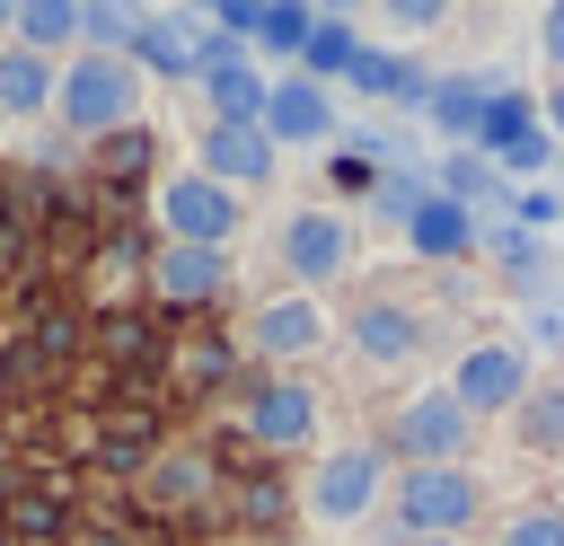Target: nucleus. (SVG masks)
<instances>
[{
    "instance_id": "f257e3e1",
    "label": "nucleus",
    "mask_w": 564,
    "mask_h": 546,
    "mask_svg": "<svg viewBox=\"0 0 564 546\" xmlns=\"http://www.w3.org/2000/svg\"><path fill=\"white\" fill-rule=\"evenodd\" d=\"M53 114L70 123V132H132L141 123V70L123 62V53H70L62 70H53Z\"/></svg>"
},
{
    "instance_id": "f03ea898",
    "label": "nucleus",
    "mask_w": 564,
    "mask_h": 546,
    "mask_svg": "<svg viewBox=\"0 0 564 546\" xmlns=\"http://www.w3.org/2000/svg\"><path fill=\"white\" fill-rule=\"evenodd\" d=\"M467 423H476V414H467L449 387H423V396H405V405L388 414V449H397L405 467H458Z\"/></svg>"
},
{
    "instance_id": "7ed1b4c3",
    "label": "nucleus",
    "mask_w": 564,
    "mask_h": 546,
    "mask_svg": "<svg viewBox=\"0 0 564 546\" xmlns=\"http://www.w3.org/2000/svg\"><path fill=\"white\" fill-rule=\"evenodd\" d=\"M308 520L317 528H352L370 502H379V449L370 440H344V449H326L317 467H308Z\"/></svg>"
},
{
    "instance_id": "20e7f679",
    "label": "nucleus",
    "mask_w": 564,
    "mask_h": 546,
    "mask_svg": "<svg viewBox=\"0 0 564 546\" xmlns=\"http://www.w3.org/2000/svg\"><path fill=\"white\" fill-rule=\"evenodd\" d=\"M159 220H167L176 247H229V229H238V194L212 185L203 167H176V176H159Z\"/></svg>"
},
{
    "instance_id": "39448f33",
    "label": "nucleus",
    "mask_w": 564,
    "mask_h": 546,
    "mask_svg": "<svg viewBox=\"0 0 564 546\" xmlns=\"http://www.w3.org/2000/svg\"><path fill=\"white\" fill-rule=\"evenodd\" d=\"M397 520H405V537H458L476 520V476L467 467H405L397 476Z\"/></svg>"
},
{
    "instance_id": "423d86ee",
    "label": "nucleus",
    "mask_w": 564,
    "mask_h": 546,
    "mask_svg": "<svg viewBox=\"0 0 564 546\" xmlns=\"http://www.w3.org/2000/svg\"><path fill=\"white\" fill-rule=\"evenodd\" d=\"M282 264H291V282L317 299V282H335V273L352 264V220L326 211V203L291 211V220H282Z\"/></svg>"
},
{
    "instance_id": "0eeeda50",
    "label": "nucleus",
    "mask_w": 564,
    "mask_h": 546,
    "mask_svg": "<svg viewBox=\"0 0 564 546\" xmlns=\"http://www.w3.org/2000/svg\"><path fill=\"white\" fill-rule=\"evenodd\" d=\"M194 150H203V176L212 185H273V167H282V150L264 141V123H203L194 132Z\"/></svg>"
},
{
    "instance_id": "6e6552de",
    "label": "nucleus",
    "mask_w": 564,
    "mask_h": 546,
    "mask_svg": "<svg viewBox=\"0 0 564 546\" xmlns=\"http://www.w3.org/2000/svg\"><path fill=\"white\" fill-rule=\"evenodd\" d=\"M326 308L308 299V291H282V299H264L256 317H247V352H264V361H308L317 343H326Z\"/></svg>"
},
{
    "instance_id": "1a4fd4ad",
    "label": "nucleus",
    "mask_w": 564,
    "mask_h": 546,
    "mask_svg": "<svg viewBox=\"0 0 564 546\" xmlns=\"http://www.w3.org/2000/svg\"><path fill=\"white\" fill-rule=\"evenodd\" d=\"M449 396H458L467 414H502V405L529 396V361H520L511 343H467L458 370H449Z\"/></svg>"
},
{
    "instance_id": "9d476101",
    "label": "nucleus",
    "mask_w": 564,
    "mask_h": 546,
    "mask_svg": "<svg viewBox=\"0 0 564 546\" xmlns=\"http://www.w3.org/2000/svg\"><path fill=\"white\" fill-rule=\"evenodd\" d=\"M326 132H335V88L282 70L273 97H264V141H273V150H300V141H326Z\"/></svg>"
},
{
    "instance_id": "9b49d317",
    "label": "nucleus",
    "mask_w": 564,
    "mask_h": 546,
    "mask_svg": "<svg viewBox=\"0 0 564 546\" xmlns=\"http://www.w3.org/2000/svg\"><path fill=\"white\" fill-rule=\"evenodd\" d=\"M194 44H203V26H194V18L141 9V18H132V44H123V62H132V70H159V79H194Z\"/></svg>"
},
{
    "instance_id": "f8f14e48",
    "label": "nucleus",
    "mask_w": 564,
    "mask_h": 546,
    "mask_svg": "<svg viewBox=\"0 0 564 546\" xmlns=\"http://www.w3.org/2000/svg\"><path fill=\"white\" fill-rule=\"evenodd\" d=\"M247 432H256L264 449H300V440L317 432V387H300V379H264V387L247 396Z\"/></svg>"
},
{
    "instance_id": "ddd939ff",
    "label": "nucleus",
    "mask_w": 564,
    "mask_h": 546,
    "mask_svg": "<svg viewBox=\"0 0 564 546\" xmlns=\"http://www.w3.org/2000/svg\"><path fill=\"white\" fill-rule=\"evenodd\" d=\"M150 282H159V299H220V291H229V255L167 238V247L150 255Z\"/></svg>"
},
{
    "instance_id": "4468645a",
    "label": "nucleus",
    "mask_w": 564,
    "mask_h": 546,
    "mask_svg": "<svg viewBox=\"0 0 564 546\" xmlns=\"http://www.w3.org/2000/svg\"><path fill=\"white\" fill-rule=\"evenodd\" d=\"M423 343V317L405 308V299H370V308H352V352L361 361H405Z\"/></svg>"
},
{
    "instance_id": "2eb2a0df",
    "label": "nucleus",
    "mask_w": 564,
    "mask_h": 546,
    "mask_svg": "<svg viewBox=\"0 0 564 546\" xmlns=\"http://www.w3.org/2000/svg\"><path fill=\"white\" fill-rule=\"evenodd\" d=\"M203 97H212V114H203V123H264L273 79H264L256 62H220V70H203Z\"/></svg>"
},
{
    "instance_id": "dca6fc26",
    "label": "nucleus",
    "mask_w": 564,
    "mask_h": 546,
    "mask_svg": "<svg viewBox=\"0 0 564 546\" xmlns=\"http://www.w3.org/2000/svg\"><path fill=\"white\" fill-rule=\"evenodd\" d=\"M405 247L432 255V264H441V255H467V247H476V211H458L449 194H423V211L405 220Z\"/></svg>"
},
{
    "instance_id": "f3484780",
    "label": "nucleus",
    "mask_w": 564,
    "mask_h": 546,
    "mask_svg": "<svg viewBox=\"0 0 564 546\" xmlns=\"http://www.w3.org/2000/svg\"><path fill=\"white\" fill-rule=\"evenodd\" d=\"M0 114H53V62L26 44H0Z\"/></svg>"
},
{
    "instance_id": "a211bd4d",
    "label": "nucleus",
    "mask_w": 564,
    "mask_h": 546,
    "mask_svg": "<svg viewBox=\"0 0 564 546\" xmlns=\"http://www.w3.org/2000/svg\"><path fill=\"white\" fill-rule=\"evenodd\" d=\"M9 35H18L26 53L79 44V0H9Z\"/></svg>"
},
{
    "instance_id": "6ab92c4d",
    "label": "nucleus",
    "mask_w": 564,
    "mask_h": 546,
    "mask_svg": "<svg viewBox=\"0 0 564 546\" xmlns=\"http://www.w3.org/2000/svg\"><path fill=\"white\" fill-rule=\"evenodd\" d=\"M352 62H361V35H352L344 18H317V26H308V44H300V79H317V88H326V79H344Z\"/></svg>"
},
{
    "instance_id": "aec40b11",
    "label": "nucleus",
    "mask_w": 564,
    "mask_h": 546,
    "mask_svg": "<svg viewBox=\"0 0 564 546\" xmlns=\"http://www.w3.org/2000/svg\"><path fill=\"white\" fill-rule=\"evenodd\" d=\"M529 114H538L529 97H511V88H494V97H485V114H476V159H485V150H494V159H502V150H520V141L538 132Z\"/></svg>"
},
{
    "instance_id": "412c9836",
    "label": "nucleus",
    "mask_w": 564,
    "mask_h": 546,
    "mask_svg": "<svg viewBox=\"0 0 564 546\" xmlns=\"http://www.w3.org/2000/svg\"><path fill=\"white\" fill-rule=\"evenodd\" d=\"M344 79H352L361 97H432V79H423L414 62H397V53H370V44H361V62H352Z\"/></svg>"
},
{
    "instance_id": "4be33fe9",
    "label": "nucleus",
    "mask_w": 564,
    "mask_h": 546,
    "mask_svg": "<svg viewBox=\"0 0 564 546\" xmlns=\"http://www.w3.org/2000/svg\"><path fill=\"white\" fill-rule=\"evenodd\" d=\"M308 26H317V9H256V35H247V53H282V62H300V44H308Z\"/></svg>"
},
{
    "instance_id": "5701e85b",
    "label": "nucleus",
    "mask_w": 564,
    "mask_h": 546,
    "mask_svg": "<svg viewBox=\"0 0 564 546\" xmlns=\"http://www.w3.org/2000/svg\"><path fill=\"white\" fill-rule=\"evenodd\" d=\"M423 114H432L441 132H467V141H476V114H485V79H432Z\"/></svg>"
},
{
    "instance_id": "b1692460",
    "label": "nucleus",
    "mask_w": 564,
    "mask_h": 546,
    "mask_svg": "<svg viewBox=\"0 0 564 546\" xmlns=\"http://www.w3.org/2000/svg\"><path fill=\"white\" fill-rule=\"evenodd\" d=\"M132 18H141V9H115V0H79V35H97V53H123V44H132Z\"/></svg>"
},
{
    "instance_id": "393cba45",
    "label": "nucleus",
    "mask_w": 564,
    "mask_h": 546,
    "mask_svg": "<svg viewBox=\"0 0 564 546\" xmlns=\"http://www.w3.org/2000/svg\"><path fill=\"white\" fill-rule=\"evenodd\" d=\"M520 432H529L538 449H564V387H538V396H520Z\"/></svg>"
},
{
    "instance_id": "a878e982",
    "label": "nucleus",
    "mask_w": 564,
    "mask_h": 546,
    "mask_svg": "<svg viewBox=\"0 0 564 546\" xmlns=\"http://www.w3.org/2000/svg\"><path fill=\"white\" fill-rule=\"evenodd\" d=\"M441 194H449V203L467 211V203H485V194H494V167H485V159L467 150V159H449V167H441Z\"/></svg>"
},
{
    "instance_id": "bb28decb",
    "label": "nucleus",
    "mask_w": 564,
    "mask_h": 546,
    "mask_svg": "<svg viewBox=\"0 0 564 546\" xmlns=\"http://www.w3.org/2000/svg\"><path fill=\"white\" fill-rule=\"evenodd\" d=\"M502 546H564V511H529V520H511Z\"/></svg>"
},
{
    "instance_id": "cd10ccee",
    "label": "nucleus",
    "mask_w": 564,
    "mask_h": 546,
    "mask_svg": "<svg viewBox=\"0 0 564 546\" xmlns=\"http://www.w3.org/2000/svg\"><path fill=\"white\" fill-rule=\"evenodd\" d=\"M379 211L388 220H414L423 211V176H379Z\"/></svg>"
},
{
    "instance_id": "c85d7f7f",
    "label": "nucleus",
    "mask_w": 564,
    "mask_h": 546,
    "mask_svg": "<svg viewBox=\"0 0 564 546\" xmlns=\"http://www.w3.org/2000/svg\"><path fill=\"white\" fill-rule=\"evenodd\" d=\"M159 493H176V502L203 493V458H167V467H159Z\"/></svg>"
},
{
    "instance_id": "c756f323",
    "label": "nucleus",
    "mask_w": 564,
    "mask_h": 546,
    "mask_svg": "<svg viewBox=\"0 0 564 546\" xmlns=\"http://www.w3.org/2000/svg\"><path fill=\"white\" fill-rule=\"evenodd\" d=\"M388 26H405V35H423V26H441V9H432V0H397V9H388Z\"/></svg>"
},
{
    "instance_id": "7c9ffc66",
    "label": "nucleus",
    "mask_w": 564,
    "mask_h": 546,
    "mask_svg": "<svg viewBox=\"0 0 564 546\" xmlns=\"http://www.w3.org/2000/svg\"><path fill=\"white\" fill-rule=\"evenodd\" d=\"M511 211H520V229H546V220H564V203H555V194H520Z\"/></svg>"
},
{
    "instance_id": "2f4dec72",
    "label": "nucleus",
    "mask_w": 564,
    "mask_h": 546,
    "mask_svg": "<svg viewBox=\"0 0 564 546\" xmlns=\"http://www.w3.org/2000/svg\"><path fill=\"white\" fill-rule=\"evenodd\" d=\"M538 44H546V62L564 70V9H538Z\"/></svg>"
},
{
    "instance_id": "473e14b6",
    "label": "nucleus",
    "mask_w": 564,
    "mask_h": 546,
    "mask_svg": "<svg viewBox=\"0 0 564 546\" xmlns=\"http://www.w3.org/2000/svg\"><path fill=\"white\" fill-rule=\"evenodd\" d=\"M546 123H555V132H564V88H555V97H546Z\"/></svg>"
},
{
    "instance_id": "72a5a7b5",
    "label": "nucleus",
    "mask_w": 564,
    "mask_h": 546,
    "mask_svg": "<svg viewBox=\"0 0 564 546\" xmlns=\"http://www.w3.org/2000/svg\"><path fill=\"white\" fill-rule=\"evenodd\" d=\"M397 546H458V537H397Z\"/></svg>"
},
{
    "instance_id": "f704fd0d",
    "label": "nucleus",
    "mask_w": 564,
    "mask_h": 546,
    "mask_svg": "<svg viewBox=\"0 0 564 546\" xmlns=\"http://www.w3.org/2000/svg\"><path fill=\"white\" fill-rule=\"evenodd\" d=\"M0 132H9V114H0Z\"/></svg>"
}]
</instances>
